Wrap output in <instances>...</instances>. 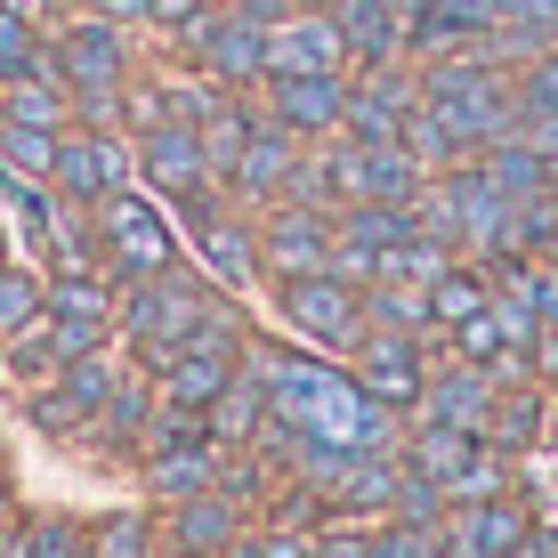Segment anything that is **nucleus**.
Returning a JSON list of instances; mask_svg holds the SVG:
<instances>
[{"mask_svg": "<svg viewBox=\"0 0 558 558\" xmlns=\"http://www.w3.org/2000/svg\"><path fill=\"white\" fill-rule=\"evenodd\" d=\"M243 356L267 373L276 413L300 437H324V446H349V453H397L405 446V413L380 405L349 364H324L316 349H267V340H252Z\"/></svg>", "mask_w": 558, "mask_h": 558, "instance_id": "f257e3e1", "label": "nucleus"}, {"mask_svg": "<svg viewBox=\"0 0 558 558\" xmlns=\"http://www.w3.org/2000/svg\"><path fill=\"white\" fill-rule=\"evenodd\" d=\"M203 300H210V276H186V267H170V276H146V283H122L113 332L130 340V356H138L146 373H170V364H179V349L195 340Z\"/></svg>", "mask_w": 558, "mask_h": 558, "instance_id": "f03ea898", "label": "nucleus"}, {"mask_svg": "<svg viewBox=\"0 0 558 558\" xmlns=\"http://www.w3.org/2000/svg\"><path fill=\"white\" fill-rule=\"evenodd\" d=\"M89 219H98V259H106L113 283H146V276H170V267H179L170 210H154V195H138V186L89 203Z\"/></svg>", "mask_w": 558, "mask_h": 558, "instance_id": "7ed1b4c3", "label": "nucleus"}, {"mask_svg": "<svg viewBox=\"0 0 558 558\" xmlns=\"http://www.w3.org/2000/svg\"><path fill=\"white\" fill-rule=\"evenodd\" d=\"M276 307H283V324H292V340L316 349V356H356L364 332H373V324H364V292L340 283L332 267H316V276H283Z\"/></svg>", "mask_w": 558, "mask_h": 558, "instance_id": "20e7f679", "label": "nucleus"}, {"mask_svg": "<svg viewBox=\"0 0 558 558\" xmlns=\"http://www.w3.org/2000/svg\"><path fill=\"white\" fill-rule=\"evenodd\" d=\"M122 186H138V138H122V130H65V138H57L49 195L106 203V195H122Z\"/></svg>", "mask_w": 558, "mask_h": 558, "instance_id": "39448f33", "label": "nucleus"}, {"mask_svg": "<svg viewBox=\"0 0 558 558\" xmlns=\"http://www.w3.org/2000/svg\"><path fill=\"white\" fill-rule=\"evenodd\" d=\"M332 243H340V210H324V203H267L259 210V259L276 283L332 267Z\"/></svg>", "mask_w": 558, "mask_h": 558, "instance_id": "423d86ee", "label": "nucleus"}, {"mask_svg": "<svg viewBox=\"0 0 558 558\" xmlns=\"http://www.w3.org/2000/svg\"><path fill=\"white\" fill-rule=\"evenodd\" d=\"M57 65H65V89H122L138 73V49H130V25L113 16H65L57 25Z\"/></svg>", "mask_w": 558, "mask_h": 558, "instance_id": "0eeeda50", "label": "nucleus"}, {"mask_svg": "<svg viewBox=\"0 0 558 558\" xmlns=\"http://www.w3.org/2000/svg\"><path fill=\"white\" fill-rule=\"evenodd\" d=\"M113 340V324H82V316H33L25 332L9 340V349H0V364H9L16 380H25V389H41L49 373H65V364H82V356H98Z\"/></svg>", "mask_w": 558, "mask_h": 558, "instance_id": "6e6552de", "label": "nucleus"}, {"mask_svg": "<svg viewBox=\"0 0 558 558\" xmlns=\"http://www.w3.org/2000/svg\"><path fill=\"white\" fill-rule=\"evenodd\" d=\"M113 356L98 349V356H82V364H65V373H49L41 389L25 397V413H33V429H49V437H82L89 421H98V405L113 397Z\"/></svg>", "mask_w": 558, "mask_h": 558, "instance_id": "1a4fd4ad", "label": "nucleus"}, {"mask_svg": "<svg viewBox=\"0 0 558 558\" xmlns=\"http://www.w3.org/2000/svg\"><path fill=\"white\" fill-rule=\"evenodd\" d=\"M267 113H276L292 138H340V113H349V73H267Z\"/></svg>", "mask_w": 558, "mask_h": 558, "instance_id": "9d476101", "label": "nucleus"}, {"mask_svg": "<svg viewBox=\"0 0 558 558\" xmlns=\"http://www.w3.org/2000/svg\"><path fill=\"white\" fill-rule=\"evenodd\" d=\"M526 526H534V510L518 494H486V502H453L437 518V543H446V558H502L526 543Z\"/></svg>", "mask_w": 558, "mask_h": 558, "instance_id": "9b49d317", "label": "nucleus"}, {"mask_svg": "<svg viewBox=\"0 0 558 558\" xmlns=\"http://www.w3.org/2000/svg\"><path fill=\"white\" fill-rule=\"evenodd\" d=\"M186 243H195L203 276L219 283V292H252V283L267 276V259H259V227H252V210H243V203H227L219 219H203Z\"/></svg>", "mask_w": 558, "mask_h": 558, "instance_id": "f8f14e48", "label": "nucleus"}, {"mask_svg": "<svg viewBox=\"0 0 558 558\" xmlns=\"http://www.w3.org/2000/svg\"><path fill=\"white\" fill-rule=\"evenodd\" d=\"M494 405H502V380L486 373V364H446V373H429V389H421V405L405 421H446V429H470V437H486V421Z\"/></svg>", "mask_w": 558, "mask_h": 558, "instance_id": "ddd939ff", "label": "nucleus"}, {"mask_svg": "<svg viewBox=\"0 0 558 558\" xmlns=\"http://www.w3.org/2000/svg\"><path fill=\"white\" fill-rule=\"evenodd\" d=\"M138 179H146L162 203H179V195H195V186H210L203 130H195V122H154V130H138Z\"/></svg>", "mask_w": 558, "mask_h": 558, "instance_id": "4468645a", "label": "nucleus"}, {"mask_svg": "<svg viewBox=\"0 0 558 558\" xmlns=\"http://www.w3.org/2000/svg\"><path fill=\"white\" fill-rule=\"evenodd\" d=\"M349 364H356L364 389H373L380 405H397V413H413L421 389H429V356H421L413 332H364V349H356Z\"/></svg>", "mask_w": 558, "mask_h": 558, "instance_id": "2eb2a0df", "label": "nucleus"}, {"mask_svg": "<svg viewBox=\"0 0 558 558\" xmlns=\"http://www.w3.org/2000/svg\"><path fill=\"white\" fill-rule=\"evenodd\" d=\"M267 73H349V41H340L332 9H300L267 25Z\"/></svg>", "mask_w": 558, "mask_h": 558, "instance_id": "dca6fc26", "label": "nucleus"}, {"mask_svg": "<svg viewBox=\"0 0 558 558\" xmlns=\"http://www.w3.org/2000/svg\"><path fill=\"white\" fill-rule=\"evenodd\" d=\"M300 146H307V138H292V130H283L276 113L259 106V130H252V146H243V162H235V179H227V195H235L243 210H267V203L283 195V179H292Z\"/></svg>", "mask_w": 558, "mask_h": 558, "instance_id": "f3484780", "label": "nucleus"}, {"mask_svg": "<svg viewBox=\"0 0 558 558\" xmlns=\"http://www.w3.org/2000/svg\"><path fill=\"white\" fill-rule=\"evenodd\" d=\"M397 486H405V461L397 453H349L340 461V477L316 494L332 518H389L397 510Z\"/></svg>", "mask_w": 558, "mask_h": 558, "instance_id": "a211bd4d", "label": "nucleus"}, {"mask_svg": "<svg viewBox=\"0 0 558 558\" xmlns=\"http://www.w3.org/2000/svg\"><path fill=\"white\" fill-rule=\"evenodd\" d=\"M332 16H340V41H349V73L405 57V0H332Z\"/></svg>", "mask_w": 558, "mask_h": 558, "instance_id": "6ab92c4d", "label": "nucleus"}, {"mask_svg": "<svg viewBox=\"0 0 558 558\" xmlns=\"http://www.w3.org/2000/svg\"><path fill=\"white\" fill-rule=\"evenodd\" d=\"M243 518H252L243 502H227L219 486H203V494H186V502H162V534L186 543V550H203V558H219L243 534Z\"/></svg>", "mask_w": 558, "mask_h": 558, "instance_id": "aec40b11", "label": "nucleus"}, {"mask_svg": "<svg viewBox=\"0 0 558 558\" xmlns=\"http://www.w3.org/2000/svg\"><path fill=\"white\" fill-rule=\"evenodd\" d=\"M146 470V494L154 502H186V494H203L210 477H219V437H179V446H154L138 453Z\"/></svg>", "mask_w": 558, "mask_h": 558, "instance_id": "412c9836", "label": "nucleus"}, {"mask_svg": "<svg viewBox=\"0 0 558 558\" xmlns=\"http://www.w3.org/2000/svg\"><path fill=\"white\" fill-rule=\"evenodd\" d=\"M477 453H486V437L446 429V421H405V446H397V461H405L413 477H429V486H453Z\"/></svg>", "mask_w": 558, "mask_h": 558, "instance_id": "4be33fe9", "label": "nucleus"}, {"mask_svg": "<svg viewBox=\"0 0 558 558\" xmlns=\"http://www.w3.org/2000/svg\"><path fill=\"white\" fill-rule=\"evenodd\" d=\"M267 413H276V389H267V373H259L252 356H243V364H235V380L219 389V405H210L203 421H210V437H219V446H252Z\"/></svg>", "mask_w": 558, "mask_h": 558, "instance_id": "5701e85b", "label": "nucleus"}, {"mask_svg": "<svg viewBox=\"0 0 558 558\" xmlns=\"http://www.w3.org/2000/svg\"><path fill=\"white\" fill-rule=\"evenodd\" d=\"M154 405H162V389H154V380H113V397L98 405V421H89L82 437H89L98 453H138Z\"/></svg>", "mask_w": 558, "mask_h": 558, "instance_id": "b1692460", "label": "nucleus"}, {"mask_svg": "<svg viewBox=\"0 0 558 558\" xmlns=\"http://www.w3.org/2000/svg\"><path fill=\"white\" fill-rule=\"evenodd\" d=\"M235 364H243V356H227V349H186L170 373H154V389H162V405L210 413V405H219V389L235 380Z\"/></svg>", "mask_w": 558, "mask_h": 558, "instance_id": "393cba45", "label": "nucleus"}, {"mask_svg": "<svg viewBox=\"0 0 558 558\" xmlns=\"http://www.w3.org/2000/svg\"><path fill=\"white\" fill-rule=\"evenodd\" d=\"M477 170H486V179L502 186L510 203H526V195H543V186H558V179H550V162H543V146H534L526 130H510V138H494L486 154H477Z\"/></svg>", "mask_w": 558, "mask_h": 558, "instance_id": "a878e982", "label": "nucleus"}, {"mask_svg": "<svg viewBox=\"0 0 558 558\" xmlns=\"http://www.w3.org/2000/svg\"><path fill=\"white\" fill-rule=\"evenodd\" d=\"M486 307H494V267H486V259H453L446 276L429 283V316H437V332H453V324L486 316Z\"/></svg>", "mask_w": 558, "mask_h": 558, "instance_id": "bb28decb", "label": "nucleus"}, {"mask_svg": "<svg viewBox=\"0 0 558 558\" xmlns=\"http://www.w3.org/2000/svg\"><path fill=\"white\" fill-rule=\"evenodd\" d=\"M364 324L373 332H437L429 316V283H364Z\"/></svg>", "mask_w": 558, "mask_h": 558, "instance_id": "cd10ccee", "label": "nucleus"}, {"mask_svg": "<svg viewBox=\"0 0 558 558\" xmlns=\"http://www.w3.org/2000/svg\"><path fill=\"white\" fill-rule=\"evenodd\" d=\"M0 113H9V122H33V130H73V89L41 82V73H16V82L0 89Z\"/></svg>", "mask_w": 558, "mask_h": 558, "instance_id": "c85d7f7f", "label": "nucleus"}, {"mask_svg": "<svg viewBox=\"0 0 558 558\" xmlns=\"http://www.w3.org/2000/svg\"><path fill=\"white\" fill-rule=\"evenodd\" d=\"M534 437H543V380H518V389H502V405L486 421V446L494 453H526Z\"/></svg>", "mask_w": 558, "mask_h": 558, "instance_id": "c756f323", "label": "nucleus"}, {"mask_svg": "<svg viewBox=\"0 0 558 558\" xmlns=\"http://www.w3.org/2000/svg\"><path fill=\"white\" fill-rule=\"evenodd\" d=\"M113 307H122V283H113L106 267H89V276H49V316L113 324Z\"/></svg>", "mask_w": 558, "mask_h": 558, "instance_id": "7c9ffc66", "label": "nucleus"}, {"mask_svg": "<svg viewBox=\"0 0 558 558\" xmlns=\"http://www.w3.org/2000/svg\"><path fill=\"white\" fill-rule=\"evenodd\" d=\"M49 307V276L41 267H16V259H0V349H9L16 332H25L33 316Z\"/></svg>", "mask_w": 558, "mask_h": 558, "instance_id": "2f4dec72", "label": "nucleus"}, {"mask_svg": "<svg viewBox=\"0 0 558 558\" xmlns=\"http://www.w3.org/2000/svg\"><path fill=\"white\" fill-rule=\"evenodd\" d=\"M57 138H65V130H33V122H9V113H0V162H16L25 179H41V186L57 170Z\"/></svg>", "mask_w": 558, "mask_h": 558, "instance_id": "473e14b6", "label": "nucleus"}, {"mask_svg": "<svg viewBox=\"0 0 558 558\" xmlns=\"http://www.w3.org/2000/svg\"><path fill=\"white\" fill-rule=\"evenodd\" d=\"M25 558H89V526L65 510L49 518H25Z\"/></svg>", "mask_w": 558, "mask_h": 558, "instance_id": "72a5a7b5", "label": "nucleus"}, {"mask_svg": "<svg viewBox=\"0 0 558 558\" xmlns=\"http://www.w3.org/2000/svg\"><path fill=\"white\" fill-rule=\"evenodd\" d=\"M162 543H154V518H98V526H89V558H154Z\"/></svg>", "mask_w": 558, "mask_h": 558, "instance_id": "f704fd0d", "label": "nucleus"}, {"mask_svg": "<svg viewBox=\"0 0 558 558\" xmlns=\"http://www.w3.org/2000/svg\"><path fill=\"white\" fill-rule=\"evenodd\" d=\"M316 558H389L380 518H373V526H324V534H316Z\"/></svg>", "mask_w": 558, "mask_h": 558, "instance_id": "c9c22d12", "label": "nucleus"}, {"mask_svg": "<svg viewBox=\"0 0 558 558\" xmlns=\"http://www.w3.org/2000/svg\"><path fill=\"white\" fill-rule=\"evenodd\" d=\"M203 9H219V0H154V9H146V25L170 41V33H179V25H195Z\"/></svg>", "mask_w": 558, "mask_h": 558, "instance_id": "e433bc0d", "label": "nucleus"}, {"mask_svg": "<svg viewBox=\"0 0 558 558\" xmlns=\"http://www.w3.org/2000/svg\"><path fill=\"white\" fill-rule=\"evenodd\" d=\"M259 550L267 558H316V526H276V534H259Z\"/></svg>", "mask_w": 558, "mask_h": 558, "instance_id": "4c0bfd02", "label": "nucleus"}, {"mask_svg": "<svg viewBox=\"0 0 558 558\" xmlns=\"http://www.w3.org/2000/svg\"><path fill=\"white\" fill-rule=\"evenodd\" d=\"M235 9H243V16H259V25H283V16H300L307 0H235Z\"/></svg>", "mask_w": 558, "mask_h": 558, "instance_id": "58836bf2", "label": "nucleus"}, {"mask_svg": "<svg viewBox=\"0 0 558 558\" xmlns=\"http://www.w3.org/2000/svg\"><path fill=\"white\" fill-rule=\"evenodd\" d=\"M89 9L113 16V25H146V9H154V0H89Z\"/></svg>", "mask_w": 558, "mask_h": 558, "instance_id": "ea45409f", "label": "nucleus"}, {"mask_svg": "<svg viewBox=\"0 0 558 558\" xmlns=\"http://www.w3.org/2000/svg\"><path fill=\"white\" fill-rule=\"evenodd\" d=\"M518 558H558V526H526V543H518Z\"/></svg>", "mask_w": 558, "mask_h": 558, "instance_id": "a19ab883", "label": "nucleus"}, {"mask_svg": "<svg viewBox=\"0 0 558 558\" xmlns=\"http://www.w3.org/2000/svg\"><path fill=\"white\" fill-rule=\"evenodd\" d=\"M219 558H267V550H259V534H235V543H227Z\"/></svg>", "mask_w": 558, "mask_h": 558, "instance_id": "79ce46f5", "label": "nucleus"}, {"mask_svg": "<svg viewBox=\"0 0 558 558\" xmlns=\"http://www.w3.org/2000/svg\"><path fill=\"white\" fill-rule=\"evenodd\" d=\"M154 558H203V550H186V543H162V550H154Z\"/></svg>", "mask_w": 558, "mask_h": 558, "instance_id": "37998d69", "label": "nucleus"}, {"mask_svg": "<svg viewBox=\"0 0 558 558\" xmlns=\"http://www.w3.org/2000/svg\"><path fill=\"white\" fill-rule=\"evenodd\" d=\"M9 518H16V502H9V477H0V526H9Z\"/></svg>", "mask_w": 558, "mask_h": 558, "instance_id": "c03bdc74", "label": "nucleus"}, {"mask_svg": "<svg viewBox=\"0 0 558 558\" xmlns=\"http://www.w3.org/2000/svg\"><path fill=\"white\" fill-rule=\"evenodd\" d=\"M0 9H33V0H0Z\"/></svg>", "mask_w": 558, "mask_h": 558, "instance_id": "a18cd8bd", "label": "nucleus"}, {"mask_svg": "<svg viewBox=\"0 0 558 558\" xmlns=\"http://www.w3.org/2000/svg\"><path fill=\"white\" fill-rule=\"evenodd\" d=\"M307 9H332V0H307Z\"/></svg>", "mask_w": 558, "mask_h": 558, "instance_id": "49530a36", "label": "nucleus"}, {"mask_svg": "<svg viewBox=\"0 0 558 558\" xmlns=\"http://www.w3.org/2000/svg\"><path fill=\"white\" fill-rule=\"evenodd\" d=\"M0 89H9V65H0Z\"/></svg>", "mask_w": 558, "mask_h": 558, "instance_id": "de8ad7c7", "label": "nucleus"}, {"mask_svg": "<svg viewBox=\"0 0 558 558\" xmlns=\"http://www.w3.org/2000/svg\"><path fill=\"white\" fill-rule=\"evenodd\" d=\"M0 259H9V235H0Z\"/></svg>", "mask_w": 558, "mask_h": 558, "instance_id": "09e8293b", "label": "nucleus"}]
</instances>
